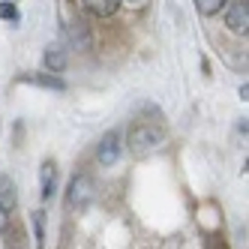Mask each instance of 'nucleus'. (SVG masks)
Here are the masks:
<instances>
[{
	"instance_id": "obj_11",
	"label": "nucleus",
	"mask_w": 249,
	"mask_h": 249,
	"mask_svg": "<svg viewBox=\"0 0 249 249\" xmlns=\"http://www.w3.org/2000/svg\"><path fill=\"white\" fill-rule=\"evenodd\" d=\"M225 3H228V0H195V6H198L201 15H216Z\"/></svg>"
},
{
	"instance_id": "obj_10",
	"label": "nucleus",
	"mask_w": 249,
	"mask_h": 249,
	"mask_svg": "<svg viewBox=\"0 0 249 249\" xmlns=\"http://www.w3.org/2000/svg\"><path fill=\"white\" fill-rule=\"evenodd\" d=\"M42 63H45V69L48 72H63L66 69V54H63V48H48L45 51V57H42Z\"/></svg>"
},
{
	"instance_id": "obj_12",
	"label": "nucleus",
	"mask_w": 249,
	"mask_h": 249,
	"mask_svg": "<svg viewBox=\"0 0 249 249\" xmlns=\"http://www.w3.org/2000/svg\"><path fill=\"white\" fill-rule=\"evenodd\" d=\"M0 18L18 21V9H15V3H9V0H0Z\"/></svg>"
},
{
	"instance_id": "obj_13",
	"label": "nucleus",
	"mask_w": 249,
	"mask_h": 249,
	"mask_svg": "<svg viewBox=\"0 0 249 249\" xmlns=\"http://www.w3.org/2000/svg\"><path fill=\"white\" fill-rule=\"evenodd\" d=\"M6 219H9V213L0 207V234H3V228H6Z\"/></svg>"
},
{
	"instance_id": "obj_1",
	"label": "nucleus",
	"mask_w": 249,
	"mask_h": 249,
	"mask_svg": "<svg viewBox=\"0 0 249 249\" xmlns=\"http://www.w3.org/2000/svg\"><path fill=\"white\" fill-rule=\"evenodd\" d=\"M165 138H168V132L159 126V123L147 120V123H135V126L126 132V147H129V153L135 159H144V156H150V153H156L162 147Z\"/></svg>"
},
{
	"instance_id": "obj_6",
	"label": "nucleus",
	"mask_w": 249,
	"mask_h": 249,
	"mask_svg": "<svg viewBox=\"0 0 249 249\" xmlns=\"http://www.w3.org/2000/svg\"><path fill=\"white\" fill-rule=\"evenodd\" d=\"M15 204H18V195H15L12 177H9V174H0V207H3L6 213H12Z\"/></svg>"
},
{
	"instance_id": "obj_7",
	"label": "nucleus",
	"mask_w": 249,
	"mask_h": 249,
	"mask_svg": "<svg viewBox=\"0 0 249 249\" xmlns=\"http://www.w3.org/2000/svg\"><path fill=\"white\" fill-rule=\"evenodd\" d=\"M27 84H36V87H45V90H66V81L54 72H39V75H27L24 78Z\"/></svg>"
},
{
	"instance_id": "obj_5",
	"label": "nucleus",
	"mask_w": 249,
	"mask_h": 249,
	"mask_svg": "<svg viewBox=\"0 0 249 249\" xmlns=\"http://www.w3.org/2000/svg\"><path fill=\"white\" fill-rule=\"evenodd\" d=\"M39 180H42V201H48L57 189V165L54 162H42V171H39Z\"/></svg>"
},
{
	"instance_id": "obj_14",
	"label": "nucleus",
	"mask_w": 249,
	"mask_h": 249,
	"mask_svg": "<svg viewBox=\"0 0 249 249\" xmlns=\"http://www.w3.org/2000/svg\"><path fill=\"white\" fill-rule=\"evenodd\" d=\"M126 3H141V0H126Z\"/></svg>"
},
{
	"instance_id": "obj_3",
	"label": "nucleus",
	"mask_w": 249,
	"mask_h": 249,
	"mask_svg": "<svg viewBox=\"0 0 249 249\" xmlns=\"http://www.w3.org/2000/svg\"><path fill=\"white\" fill-rule=\"evenodd\" d=\"M225 27L231 33H246L249 30V0H231L225 12Z\"/></svg>"
},
{
	"instance_id": "obj_15",
	"label": "nucleus",
	"mask_w": 249,
	"mask_h": 249,
	"mask_svg": "<svg viewBox=\"0 0 249 249\" xmlns=\"http://www.w3.org/2000/svg\"><path fill=\"white\" fill-rule=\"evenodd\" d=\"M9 3H15V0H9Z\"/></svg>"
},
{
	"instance_id": "obj_4",
	"label": "nucleus",
	"mask_w": 249,
	"mask_h": 249,
	"mask_svg": "<svg viewBox=\"0 0 249 249\" xmlns=\"http://www.w3.org/2000/svg\"><path fill=\"white\" fill-rule=\"evenodd\" d=\"M120 132H105L102 135V141H99V147H96V159H99V165H105V168H111L114 162H117V156H120Z\"/></svg>"
},
{
	"instance_id": "obj_8",
	"label": "nucleus",
	"mask_w": 249,
	"mask_h": 249,
	"mask_svg": "<svg viewBox=\"0 0 249 249\" xmlns=\"http://www.w3.org/2000/svg\"><path fill=\"white\" fill-rule=\"evenodd\" d=\"M81 3H84V9H87V12L99 15V18H108V15H114V12H117L120 0H81Z\"/></svg>"
},
{
	"instance_id": "obj_2",
	"label": "nucleus",
	"mask_w": 249,
	"mask_h": 249,
	"mask_svg": "<svg viewBox=\"0 0 249 249\" xmlns=\"http://www.w3.org/2000/svg\"><path fill=\"white\" fill-rule=\"evenodd\" d=\"M93 201V180L87 174H75L66 189V207L69 210H84Z\"/></svg>"
},
{
	"instance_id": "obj_9",
	"label": "nucleus",
	"mask_w": 249,
	"mask_h": 249,
	"mask_svg": "<svg viewBox=\"0 0 249 249\" xmlns=\"http://www.w3.org/2000/svg\"><path fill=\"white\" fill-rule=\"evenodd\" d=\"M66 36H69V42H72L75 48H90V33H87V27L81 24V21H72L66 27Z\"/></svg>"
}]
</instances>
